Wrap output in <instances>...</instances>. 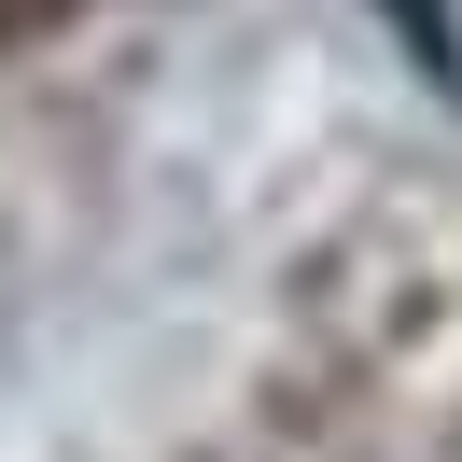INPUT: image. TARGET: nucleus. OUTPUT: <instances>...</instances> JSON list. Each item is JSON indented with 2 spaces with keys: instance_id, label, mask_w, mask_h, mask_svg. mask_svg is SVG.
<instances>
[{
  "instance_id": "1",
  "label": "nucleus",
  "mask_w": 462,
  "mask_h": 462,
  "mask_svg": "<svg viewBox=\"0 0 462 462\" xmlns=\"http://www.w3.org/2000/svg\"><path fill=\"white\" fill-rule=\"evenodd\" d=\"M406 29H420V57H434V70L462 85V57H448V0H406Z\"/></svg>"
}]
</instances>
